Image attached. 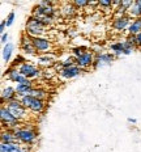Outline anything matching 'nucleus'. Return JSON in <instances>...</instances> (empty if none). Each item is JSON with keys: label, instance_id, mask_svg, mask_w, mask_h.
Here are the masks:
<instances>
[{"label": "nucleus", "instance_id": "obj_9", "mask_svg": "<svg viewBox=\"0 0 141 152\" xmlns=\"http://www.w3.org/2000/svg\"><path fill=\"white\" fill-rule=\"evenodd\" d=\"M5 75H7V77L9 80L13 81L16 84H22V83H27V81H29V79H27L26 76H24L20 71H18V68L13 67V66L9 67L7 71H5Z\"/></svg>", "mask_w": 141, "mask_h": 152}, {"label": "nucleus", "instance_id": "obj_25", "mask_svg": "<svg viewBox=\"0 0 141 152\" xmlns=\"http://www.w3.org/2000/svg\"><path fill=\"white\" fill-rule=\"evenodd\" d=\"M73 4L76 8H84V7H87L90 4V1H86V0H76Z\"/></svg>", "mask_w": 141, "mask_h": 152}, {"label": "nucleus", "instance_id": "obj_26", "mask_svg": "<svg viewBox=\"0 0 141 152\" xmlns=\"http://www.w3.org/2000/svg\"><path fill=\"white\" fill-rule=\"evenodd\" d=\"M7 26H11L12 24H13V21H14V12H11L8 16H7Z\"/></svg>", "mask_w": 141, "mask_h": 152}, {"label": "nucleus", "instance_id": "obj_20", "mask_svg": "<svg viewBox=\"0 0 141 152\" xmlns=\"http://www.w3.org/2000/svg\"><path fill=\"white\" fill-rule=\"evenodd\" d=\"M141 33V18H133L131 21V25L128 28V34L129 36H139Z\"/></svg>", "mask_w": 141, "mask_h": 152}, {"label": "nucleus", "instance_id": "obj_7", "mask_svg": "<svg viewBox=\"0 0 141 152\" xmlns=\"http://www.w3.org/2000/svg\"><path fill=\"white\" fill-rule=\"evenodd\" d=\"M33 39V43H34V47L38 53H43V54H47L50 50L52 49V43L50 39H47L45 37H34L31 38Z\"/></svg>", "mask_w": 141, "mask_h": 152}, {"label": "nucleus", "instance_id": "obj_28", "mask_svg": "<svg viewBox=\"0 0 141 152\" xmlns=\"http://www.w3.org/2000/svg\"><path fill=\"white\" fill-rule=\"evenodd\" d=\"M8 38H9V36H8V33H7V31L1 34V43H3V45H7V41H8Z\"/></svg>", "mask_w": 141, "mask_h": 152}, {"label": "nucleus", "instance_id": "obj_16", "mask_svg": "<svg viewBox=\"0 0 141 152\" xmlns=\"http://www.w3.org/2000/svg\"><path fill=\"white\" fill-rule=\"evenodd\" d=\"M33 88V81L29 80L27 83H22V84H17L16 85V92L18 94V99L20 97H24V96H27L29 91Z\"/></svg>", "mask_w": 141, "mask_h": 152}, {"label": "nucleus", "instance_id": "obj_19", "mask_svg": "<svg viewBox=\"0 0 141 152\" xmlns=\"http://www.w3.org/2000/svg\"><path fill=\"white\" fill-rule=\"evenodd\" d=\"M60 15L63 17H72V16H74L76 13V7H74V4H72V3H65V4H63L60 7Z\"/></svg>", "mask_w": 141, "mask_h": 152}, {"label": "nucleus", "instance_id": "obj_14", "mask_svg": "<svg viewBox=\"0 0 141 152\" xmlns=\"http://www.w3.org/2000/svg\"><path fill=\"white\" fill-rule=\"evenodd\" d=\"M16 99H18V94H17V92H16V87L8 85V87L1 89V100L4 104L9 102V101H13Z\"/></svg>", "mask_w": 141, "mask_h": 152}, {"label": "nucleus", "instance_id": "obj_30", "mask_svg": "<svg viewBox=\"0 0 141 152\" xmlns=\"http://www.w3.org/2000/svg\"><path fill=\"white\" fill-rule=\"evenodd\" d=\"M136 42H137V46L141 47V33L139 34V36H136Z\"/></svg>", "mask_w": 141, "mask_h": 152}, {"label": "nucleus", "instance_id": "obj_15", "mask_svg": "<svg viewBox=\"0 0 141 152\" xmlns=\"http://www.w3.org/2000/svg\"><path fill=\"white\" fill-rule=\"evenodd\" d=\"M81 69L78 66H72V67H69V68H63V69H60L59 71V74H60V76L63 79H73V77H76V76H78L81 74Z\"/></svg>", "mask_w": 141, "mask_h": 152}, {"label": "nucleus", "instance_id": "obj_6", "mask_svg": "<svg viewBox=\"0 0 141 152\" xmlns=\"http://www.w3.org/2000/svg\"><path fill=\"white\" fill-rule=\"evenodd\" d=\"M17 68H18V71H20L24 76H26L29 80L35 79V77H39L40 76V69L37 67V66L31 64L30 62H25L21 66H18Z\"/></svg>", "mask_w": 141, "mask_h": 152}, {"label": "nucleus", "instance_id": "obj_27", "mask_svg": "<svg viewBox=\"0 0 141 152\" xmlns=\"http://www.w3.org/2000/svg\"><path fill=\"white\" fill-rule=\"evenodd\" d=\"M98 5L99 7H112V1H110V0H101V1H98Z\"/></svg>", "mask_w": 141, "mask_h": 152}, {"label": "nucleus", "instance_id": "obj_13", "mask_svg": "<svg viewBox=\"0 0 141 152\" xmlns=\"http://www.w3.org/2000/svg\"><path fill=\"white\" fill-rule=\"evenodd\" d=\"M0 152H27V147L21 143H1L0 144Z\"/></svg>", "mask_w": 141, "mask_h": 152}, {"label": "nucleus", "instance_id": "obj_21", "mask_svg": "<svg viewBox=\"0 0 141 152\" xmlns=\"http://www.w3.org/2000/svg\"><path fill=\"white\" fill-rule=\"evenodd\" d=\"M47 92L45 89H42V88H35L33 87L29 91V93H27V96H31V97H35V99H39V100H43L45 101V99L47 97Z\"/></svg>", "mask_w": 141, "mask_h": 152}, {"label": "nucleus", "instance_id": "obj_22", "mask_svg": "<svg viewBox=\"0 0 141 152\" xmlns=\"http://www.w3.org/2000/svg\"><path fill=\"white\" fill-rule=\"evenodd\" d=\"M13 49H14V46L12 43H7V45H4V47H3V61L5 63H8L11 61V56L13 54Z\"/></svg>", "mask_w": 141, "mask_h": 152}, {"label": "nucleus", "instance_id": "obj_8", "mask_svg": "<svg viewBox=\"0 0 141 152\" xmlns=\"http://www.w3.org/2000/svg\"><path fill=\"white\" fill-rule=\"evenodd\" d=\"M94 59H95L94 53L90 51V50H87V51L84 53L81 56L76 58V66H78L81 69H85V68L94 64Z\"/></svg>", "mask_w": 141, "mask_h": 152}, {"label": "nucleus", "instance_id": "obj_5", "mask_svg": "<svg viewBox=\"0 0 141 152\" xmlns=\"http://www.w3.org/2000/svg\"><path fill=\"white\" fill-rule=\"evenodd\" d=\"M0 118H1V125L3 129L7 130H14L21 126V122L18 121L17 118H14L11 114V112L7 109V106L3 105L1 109H0Z\"/></svg>", "mask_w": 141, "mask_h": 152}, {"label": "nucleus", "instance_id": "obj_23", "mask_svg": "<svg viewBox=\"0 0 141 152\" xmlns=\"http://www.w3.org/2000/svg\"><path fill=\"white\" fill-rule=\"evenodd\" d=\"M38 59H39V62H40V63H45V64H50V63L54 62L55 55H54V54H51V53H47V54H42V55H39V56H38Z\"/></svg>", "mask_w": 141, "mask_h": 152}, {"label": "nucleus", "instance_id": "obj_12", "mask_svg": "<svg viewBox=\"0 0 141 152\" xmlns=\"http://www.w3.org/2000/svg\"><path fill=\"white\" fill-rule=\"evenodd\" d=\"M112 61H114V55L112 54H108V53H99L95 55V59H94V64L93 67L94 68H99V67H103V66H107L110 64Z\"/></svg>", "mask_w": 141, "mask_h": 152}, {"label": "nucleus", "instance_id": "obj_10", "mask_svg": "<svg viewBox=\"0 0 141 152\" xmlns=\"http://www.w3.org/2000/svg\"><path fill=\"white\" fill-rule=\"evenodd\" d=\"M131 17L128 15L125 16H119V17H115L114 21H112V28L118 31H123V30H128L131 25Z\"/></svg>", "mask_w": 141, "mask_h": 152}, {"label": "nucleus", "instance_id": "obj_24", "mask_svg": "<svg viewBox=\"0 0 141 152\" xmlns=\"http://www.w3.org/2000/svg\"><path fill=\"white\" fill-rule=\"evenodd\" d=\"M86 51H87V47H85V46H78V47H73V49H72V54H73L74 58H78V56H81Z\"/></svg>", "mask_w": 141, "mask_h": 152}, {"label": "nucleus", "instance_id": "obj_18", "mask_svg": "<svg viewBox=\"0 0 141 152\" xmlns=\"http://www.w3.org/2000/svg\"><path fill=\"white\" fill-rule=\"evenodd\" d=\"M1 143H17V138H16L13 130H7L3 129L1 131Z\"/></svg>", "mask_w": 141, "mask_h": 152}, {"label": "nucleus", "instance_id": "obj_1", "mask_svg": "<svg viewBox=\"0 0 141 152\" xmlns=\"http://www.w3.org/2000/svg\"><path fill=\"white\" fill-rule=\"evenodd\" d=\"M13 132L17 138V142L21 144L31 145L37 140V131L31 127H22V125H21L20 127L14 129Z\"/></svg>", "mask_w": 141, "mask_h": 152}, {"label": "nucleus", "instance_id": "obj_2", "mask_svg": "<svg viewBox=\"0 0 141 152\" xmlns=\"http://www.w3.org/2000/svg\"><path fill=\"white\" fill-rule=\"evenodd\" d=\"M46 25L42 23L40 20H38L34 16H30L26 21V31L25 34H27L29 37H43V34L46 33Z\"/></svg>", "mask_w": 141, "mask_h": 152}, {"label": "nucleus", "instance_id": "obj_3", "mask_svg": "<svg viewBox=\"0 0 141 152\" xmlns=\"http://www.w3.org/2000/svg\"><path fill=\"white\" fill-rule=\"evenodd\" d=\"M7 109L11 112V114L17 118L20 122L22 121H26L29 119V113H27V109L22 105V102L20 101V99H16L13 101H9V102L5 104Z\"/></svg>", "mask_w": 141, "mask_h": 152}, {"label": "nucleus", "instance_id": "obj_4", "mask_svg": "<svg viewBox=\"0 0 141 152\" xmlns=\"http://www.w3.org/2000/svg\"><path fill=\"white\" fill-rule=\"evenodd\" d=\"M20 101L22 102V105L26 107L29 112L35 113V114L43 113V110H45V107H46V102L43 100L35 99V97H31V96L20 97Z\"/></svg>", "mask_w": 141, "mask_h": 152}, {"label": "nucleus", "instance_id": "obj_11", "mask_svg": "<svg viewBox=\"0 0 141 152\" xmlns=\"http://www.w3.org/2000/svg\"><path fill=\"white\" fill-rule=\"evenodd\" d=\"M20 47H21V50H22V53H25V54L35 55V54L38 53L35 50V47H34V43H33V39H31V37H29L27 34H24V36L21 37Z\"/></svg>", "mask_w": 141, "mask_h": 152}, {"label": "nucleus", "instance_id": "obj_29", "mask_svg": "<svg viewBox=\"0 0 141 152\" xmlns=\"http://www.w3.org/2000/svg\"><path fill=\"white\" fill-rule=\"evenodd\" d=\"M5 26H7V21L5 20H1V23H0V31H1V34L3 33H5Z\"/></svg>", "mask_w": 141, "mask_h": 152}, {"label": "nucleus", "instance_id": "obj_17", "mask_svg": "<svg viewBox=\"0 0 141 152\" xmlns=\"http://www.w3.org/2000/svg\"><path fill=\"white\" fill-rule=\"evenodd\" d=\"M127 15L133 18H141V0H136V1L132 3Z\"/></svg>", "mask_w": 141, "mask_h": 152}]
</instances>
